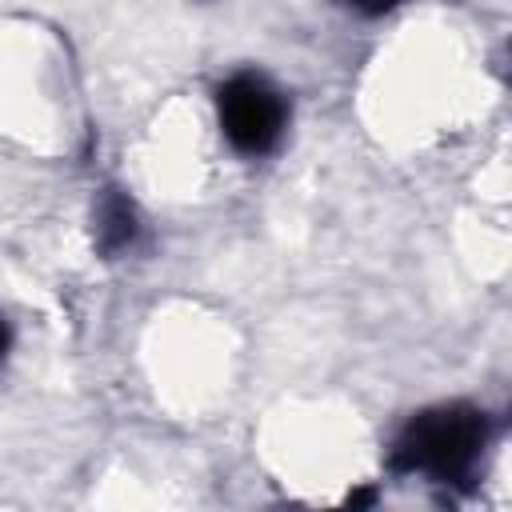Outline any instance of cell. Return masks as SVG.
Segmentation results:
<instances>
[{"mask_svg":"<svg viewBox=\"0 0 512 512\" xmlns=\"http://www.w3.org/2000/svg\"><path fill=\"white\" fill-rule=\"evenodd\" d=\"M492 444V416L472 400H440L412 412L384 456V468L404 480H424L440 488L468 492L484 452Z\"/></svg>","mask_w":512,"mask_h":512,"instance_id":"1","label":"cell"},{"mask_svg":"<svg viewBox=\"0 0 512 512\" xmlns=\"http://www.w3.org/2000/svg\"><path fill=\"white\" fill-rule=\"evenodd\" d=\"M212 104H216V128L224 144L244 160L272 156L292 120L288 92L256 68H240L224 76L212 92Z\"/></svg>","mask_w":512,"mask_h":512,"instance_id":"2","label":"cell"},{"mask_svg":"<svg viewBox=\"0 0 512 512\" xmlns=\"http://www.w3.org/2000/svg\"><path fill=\"white\" fill-rule=\"evenodd\" d=\"M140 236H144V220H140L136 200L124 188H116V184L100 188V196L92 204V244H96V256L100 260H120V256L136 252Z\"/></svg>","mask_w":512,"mask_h":512,"instance_id":"3","label":"cell"},{"mask_svg":"<svg viewBox=\"0 0 512 512\" xmlns=\"http://www.w3.org/2000/svg\"><path fill=\"white\" fill-rule=\"evenodd\" d=\"M336 8H344V12H352V16H364V20H380V16H388V12H396L400 4H408V0H332Z\"/></svg>","mask_w":512,"mask_h":512,"instance_id":"4","label":"cell"},{"mask_svg":"<svg viewBox=\"0 0 512 512\" xmlns=\"http://www.w3.org/2000/svg\"><path fill=\"white\" fill-rule=\"evenodd\" d=\"M344 504L348 508H368V504H376V488H356V492L344 496Z\"/></svg>","mask_w":512,"mask_h":512,"instance_id":"5","label":"cell"},{"mask_svg":"<svg viewBox=\"0 0 512 512\" xmlns=\"http://www.w3.org/2000/svg\"><path fill=\"white\" fill-rule=\"evenodd\" d=\"M8 352H12V328H8V320L0 316V364L8 360Z\"/></svg>","mask_w":512,"mask_h":512,"instance_id":"6","label":"cell"}]
</instances>
